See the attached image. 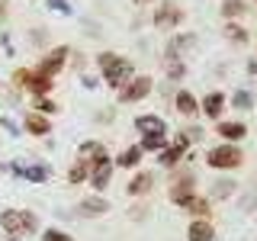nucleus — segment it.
<instances>
[{
	"mask_svg": "<svg viewBox=\"0 0 257 241\" xmlns=\"http://www.w3.org/2000/svg\"><path fill=\"white\" fill-rule=\"evenodd\" d=\"M0 228L7 231L10 241H20L26 235H36L39 231V219L32 209H4L0 212Z\"/></svg>",
	"mask_w": 257,
	"mask_h": 241,
	"instance_id": "1",
	"label": "nucleus"
},
{
	"mask_svg": "<svg viewBox=\"0 0 257 241\" xmlns=\"http://www.w3.org/2000/svg\"><path fill=\"white\" fill-rule=\"evenodd\" d=\"M96 64H100L103 80H106L112 90H119V87L132 77V61L119 58V55H112V52H100V55H96Z\"/></svg>",
	"mask_w": 257,
	"mask_h": 241,
	"instance_id": "2",
	"label": "nucleus"
},
{
	"mask_svg": "<svg viewBox=\"0 0 257 241\" xmlns=\"http://www.w3.org/2000/svg\"><path fill=\"white\" fill-rule=\"evenodd\" d=\"M241 161H244L241 148H238V145H225V142L215 145V148L206 155V164L215 167V171H231V167H238Z\"/></svg>",
	"mask_w": 257,
	"mask_h": 241,
	"instance_id": "3",
	"label": "nucleus"
},
{
	"mask_svg": "<svg viewBox=\"0 0 257 241\" xmlns=\"http://www.w3.org/2000/svg\"><path fill=\"white\" fill-rule=\"evenodd\" d=\"M119 103H135V100H145V96L151 93V77L148 74H132L125 80L122 87H119Z\"/></svg>",
	"mask_w": 257,
	"mask_h": 241,
	"instance_id": "4",
	"label": "nucleus"
},
{
	"mask_svg": "<svg viewBox=\"0 0 257 241\" xmlns=\"http://www.w3.org/2000/svg\"><path fill=\"white\" fill-rule=\"evenodd\" d=\"M183 23V7L180 4H161L158 10H155V29H164V32H171V29H177Z\"/></svg>",
	"mask_w": 257,
	"mask_h": 241,
	"instance_id": "5",
	"label": "nucleus"
},
{
	"mask_svg": "<svg viewBox=\"0 0 257 241\" xmlns=\"http://www.w3.org/2000/svg\"><path fill=\"white\" fill-rule=\"evenodd\" d=\"M77 161H80V164H87V171H93V167L106 164L109 155H106V148H103L100 142H84L77 148Z\"/></svg>",
	"mask_w": 257,
	"mask_h": 241,
	"instance_id": "6",
	"label": "nucleus"
},
{
	"mask_svg": "<svg viewBox=\"0 0 257 241\" xmlns=\"http://www.w3.org/2000/svg\"><path fill=\"white\" fill-rule=\"evenodd\" d=\"M68 48H64V45H58V48H52V52H48L45 55V58H42V64H39V74H42V77H55V74H58V71L64 68V61H68Z\"/></svg>",
	"mask_w": 257,
	"mask_h": 241,
	"instance_id": "7",
	"label": "nucleus"
},
{
	"mask_svg": "<svg viewBox=\"0 0 257 241\" xmlns=\"http://www.w3.org/2000/svg\"><path fill=\"white\" fill-rule=\"evenodd\" d=\"M225 106H228V100H225V93H219V90L206 93L203 100H199V109H203L209 119H219V123H222V109Z\"/></svg>",
	"mask_w": 257,
	"mask_h": 241,
	"instance_id": "8",
	"label": "nucleus"
},
{
	"mask_svg": "<svg viewBox=\"0 0 257 241\" xmlns=\"http://www.w3.org/2000/svg\"><path fill=\"white\" fill-rule=\"evenodd\" d=\"M135 129H139L142 135H167V126L161 116H151V112H145V116L135 119Z\"/></svg>",
	"mask_w": 257,
	"mask_h": 241,
	"instance_id": "9",
	"label": "nucleus"
},
{
	"mask_svg": "<svg viewBox=\"0 0 257 241\" xmlns=\"http://www.w3.org/2000/svg\"><path fill=\"white\" fill-rule=\"evenodd\" d=\"M193 196H196V183H193V177H180V180L171 187V199H174L177 206H183Z\"/></svg>",
	"mask_w": 257,
	"mask_h": 241,
	"instance_id": "10",
	"label": "nucleus"
},
{
	"mask_svg": "<svg viewBox=\"0 0 257 241\" xmlns=\"http://www.w3.org/2000/svg\"><path fill=\"white\" fill-rule=\"evenodd\" d=\"M23 129H26L29 135H39V139H42V135L52 132V123H48V116H42V112H29V116L23 119Z\"/></svg>",
	"mask_w": 257,
	"mask_h": 241,
	"instance_id": "11",
	"label": "nucleus"
},
{
	"mask_svg": "<svg viewBox=\"0 0 257 241\" xmlns=\"http://www.w3.org/2000/svg\"><path fill=\"white\" fill-rule=\"evenodd\" d=\"M187 238H190V241H212V238H215L212 222H209V219H193L190 228H187Z\"/></svg>",
	"mask_w": 257,
	"mask_h": 241,
	"instance_id": "12",
	"label": "nucleus"
},
{
	"mask_svg": "<svg viewBox=\"0 0 257 241\" xmlns=\"http://www.w3.org/2000/svg\"><path fill=\"white\" fill-rule=\"evenodd\" d=\"M215 132H219V139L225 145H231V142H238V139H244V135H247V126L244 123H219V126H215Z\"/></svg>",
	"mask_w": 257,
	"mask_h": 241,
	"instance_id": "13",
	"label": "nucleus"
},
{
	"mask_svg": "<svg viewBox=\"0 0 257 241\" xmlns=\"http://www.w3.org/2000/svg\"><path fill=\"white\" fill-rule=\"evenodd\" d=\"M112 171H116V164H112V161H106V164L93 167L87 180L93 183V190H106V187H109V177H112Z\"/></svg>",
	"mask_w": 257,
	"mask_h": 241,
	"instance_id": "14",
	"label": "nucleus"
},
{
	"mask_svg": "<svg viewBox=\"0 0 257 241\" xmlns=\"http://www.w3.org/2000/svg\"><path fill=\"white\" fill-rule=\"evenodd\" d=\"M80 215H106L109 212V203L103 196H87V199H80Z\"/></svg>",
	"mask_w": 257,
	"mask_h": 241,
	"instance_id": "15",
	"label": "nucleus"
},
{
	"mask_svg": "<svg viewBox=\"0 0 257 241\" xmlns=\"http://www.w3.org/2000/svg\"><path fill=\"white\" fill-rule=\"evenodd\" d=\"M52 87H55V80H52V77H42L39 71H29L26 90H32V93H36V100H39V96H45L48 90H52Z\"/></svg>",
	"mask_w": 257,
	"mask_h": 241,
	"instance_id": "16",
	"label": "nucleus"
},
{
	"mask_svg": "<svg viewBox=\"0 0 257 241\" xmlns=\"http://www.w3.org/2000/svg\"><path fill=\"white\" fill-rule=\"evenodd\" d=\"M13 174H20V177H29L32 183H45V180H48V167H45V164H29V167H23V164H13Z\"/></svg>",
	"mask_w": 257,
	"mask_h": 241,
	"instance_id": "17",
	"label": "nucleus"
},
{
	"mask_svg": "<svg viewBox=\"0 0 257 241\" xmlns=\"http://www.w3.org/2000/svg\"><path fill=\"white\" fill-rule=\"evenodd\" d=\"M174 103H177V112H180V116H196V109H199L196 96H193L190 90H177Z\"/></svg>",
	"mask_w": 257,
	"mask_h": 241,
	"instance_id": "18",
	"label": "nucleus"
},
{
	"mask_svg": "<svg viewBox=\"0 0 257 241\" xmlns=\"http://www.w3.org/2000/svg\"><path fill=\"white\" fill-rule=\"evenodd\" d=\"M183 209H187L193 219H209V215H212V206H209V199H203V196L187 199V203H183Z\"/></svg>",
	"mask_w": 257,
	"mask_h": 241,
	"instance_id": "19",
	"label": "nucleus"
},
{
	"mask_svg": "<svg viewBox=\"0 0 257 241\" xmlns=\"http://www.w3.org/2000/svg\"><path fill=\"white\" fill-rule=\"evenodd\" d=\"M151 183H155V174H148V171H145V174H135L132 177V180H128V193H132V196H139V193H148L151 190Z\"/></svg>",
	"mask_w": 257,
	"mask_h": 241,
	"instance_id": "20",
	"label": "nucleus"
},
{
	"mask_svg": "<svg viewBox=\"0 0 257 241\" xmlns=\"http://www.w3.org/2000/svg\"><path fill=\"white\" fill-rule=\"evenodd\" d=\"M139 161H142V148H139V145H132V148H125L122 155L112 161V164H116V167H135Z\"/></svg>",
	"mask_w": 257,
	"mask_h": 241,
	"instance_id": "21",
	"label": "nucleus"
},
{
	"mask_svg": "<svg viewBox=\"0 0 257 241\" xmlns=\"http://www.w3.org/2000/svg\"><path fill=\"white\" fill-rule=\"evenodd\" d=\"M225 39H228V42H235V45H244L247 42V29L244 26H238V23H225Z\"/></svg>",
	"mask_w": 257,
	"mask_h": 241,
	"instance_id": "22",
	"label": "nucleus"
},
{
	"mask_svg": "<svg viewBox=\"0 0 257 241\" xmlns=\"http://www.w3.org/2000/svg\"><path fill=\"white\" fill-rule=\"evenodd\" d=\"M139 148L142 151H164L167 148V135H142Z\"/></svg>",
	"mask_w": 257,
	"mask_h": 241,
	"instance_id": "23",
	"label": "nucleus"
},
{
	"mask_svg": "<svg viewBox=\"0 0 257 241\" xmlns=\"http://www.w3.org/2000/svg\"><path fill=\"white\" fill-rule=\"evenodd\" d=\"M244 10H247L244 0H225V4H222V16H225L228 23H235V16H241Z\"/></svg>",
	"mask_w": 257,
	"mask_h": 241,
	"instance_id": "24",
	"label": "nucleus"
},
{
	"mask_svg": "<svg viewBox=\"0 0 257 241\" xmlns=\"http://www.w3.org/2000/svg\"><path fill=\"white\" fill-rule=\"evenodd\" d=\"M87 177H90V171H87V164H80V161H74V167L68 171V183H84Z\"/></svg>",
	"mask_w": 257,
	"mask_h": 241,
	"instance_id": "25",
	"label": "nucleus"
},
{
	"mask_svg": "<svg viewBox=\"0 0 257 241\" xmlns=\"http://www.w3.org/2000/svg\"><path fill=\"white\" fill-rule=\"evenodd\" d=\"M231 106H235V109H251L254 106V96L247 93V90H238L235 96H231Z\"/></svg>",
	"mask_w": 257,
	"mask_h": 241,
	"instance_id": "26",
	"label": "nucleus"
},
{
	"mask_svg": "<svg viewBox=\"0 0 257 241\" xmlns=\"http://www.w3.org/2000/svg\"><path fill=\"white\" fill-rule=\"evenodd\" d=\"M36 112H42V116H52V112H58V103L48 100V96H39V100H36Z\"/></svg>",
	"mask_w": 257,
	"mask_h": 241,
	"instance_id": "27",
	"label": "nucleus"
},
{
	"mask_svg": "<svg viewBox=\"0 0 257 241\" xmlns=\"http://www.w3.org/2000/svg\"><path fill=\"white\" fill-rule=\"evenodd\" d=\"M42 241H74V238L64 235V231H58V228H45L42 231Z\"/></svg>",
	"mask_w": 257,
	"mask_h": 241,
	"instance_id": "28",
	"label": "nucleus"
},
{
	"mask_svg": "<svg viewBox=\"0 0 257 241\" xmlns=\"http://www.w3.org/2000/svg\"><path fill=\"white\" fill-rule=\"evenodd\" d=\"M212 193H215V196H231V193H235V183H231V180H222Z\"/></svg>",
	"mask_w": 257,
	"mask_h": 241,
	"instance_id": "29",
	"label": "nucleus"
},
{
	"mask_svg": "<svg viewBox=\"0 0 257 241\" xmlns=\"http://www.w3.org/2000/svg\"><path fill=\"white\" fill-rule=\"evenodd\" d=\"M247 71H251V74H257V58H254V61H247Z\"/></svg>",
	"mask_w": 257,
	"mask_h": 241,
	"instance_id": "30",
	"label": "nucleus"
},
{
	"mask_svg": "<svg viewBox=\"0 0 257 241\" xmlns=\"http://www.w3.org/2000/svg\"><path fill=\"white\" fill-rule=\"evenodd\" d=\"M4 16H7V4H0V20H4Z\"/></svg>",
	"mask_w": 257,
	"mask_h": 241,
	"instance_id": "31",
	"label": "nucleus"
},
{
	"mask_svg": "<svg viewBox=\"0 0 257 241\" xmlns=\"http://www.w3.org/2000/svg\"><path fill=\"white\" fill-rule=\"evenodd\" d=\"M135 4H151V0H135Z\"/></svg>",
	"mask_w": 257,
	"mask_h": 241,
	"instance_id": "32",
	"label": "nucleus"
}]
</instances>
